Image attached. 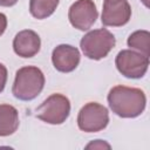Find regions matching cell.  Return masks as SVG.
I'll use <instances>...</instances> for the list:
<instances>
[{"label":"cell","mask_w":150,"mask_h":150,"mask_svg":"<svg viewBox=\"0 0 150 150\" xmlns=\"http://www.w3.org/2000/svg\"><path fill=\"white\" fill-rule=\"evenodd\" d=\"M131 15V8L127 0H104L102 23L105 26H123Z\"/></svg>","instance_id":"ba28073f"},{"label":"cell","mask_w":150,"mask_h":150,"mask_svg":"<svg viewBox=\"0 0 150 150\" xmlns=\"http://www.w3.org/2000/svg\"><path fill=\"white\" fill-rule=\"evenodd\" d=\"M45 77L36 67H23L16 71L13 84V94L16 98L28 101L35 98L42 90Z\"/></svg>","instance_id":"7a4b0ae2"},{"label":"cell","mask_w":150,"mask_h":150,"mask_svg":"<svg viewBox=\"0 0 150 150\" xmlns=\"http://www.w3.org/2000/svg\"><path fill=\"white\" fill-rule=\"evenodd\" d=\"M59 5V0H30L29 9L34 18L45 19L54 13Z\"/></svg>","instance_id":"7c38bea8"},{"label":"cell","mask_w":150,"mask_h":150,"mask_svg":"<svg viewBox=\"0 0 150 150\" xmlns=\"http://www.w3.org/2000/svg\"><path fill=\"white\" fill-rule=\"evenodd\" d=\"M19 127V116L14 107L8 104L0 105V136L13 134Z\"/></svg>","instance_id":"8fae6325"},{"label":"cell","mask_w":150,"mask_h":150,"mask_svg":"<svg viewBox=\"0 0 150 150\" xmlns=\"http://www.w3.org/2000/svg\"><path fill=\"white\" fill-rule=\"evenodd\" d=\"M69 21L70 23L80 29H89L97 19V9L91 0H77L69 8Z\"/></svg>","instance_id":"52a82bcc"},{"label":"cell","mask_w":150,"mask_h":150,"mask_svg":"<svg viewBox=\"0 0 150 150\" xmlns=\"http://www.w3.org/2000/svg\"><path fill=\"white\" fill-rule=\"evenodd\" d=\"M6 80H7V69H6V67L4 64L0 63V93L5 88Z\"/></svg>","instance_id":"5bb4252c"},{"label":"cell","mask_w":150,"mask_h":150,"mask_svg":"<svg viewBox=\"0 0 150 150\" xmlns=\"http://www.w3.org/2000/svg\"><path fill=\"white\" fill-rule=\"evenodd\" d=\"M70 111V103L68 98L60 94H54L49 96L39 108L38 118L50 123L61 124L66 121Z\"/></svg>","instance_id":"277c9868"},{"label":"cell","mask_w":150,"mask_h":150,"mask_svg":"<svg viewBox=\"0 0 150 150\" xmlns=\"http://www.w3.org/2000/svg\"><path fill=\"white\" fill-rule=\"evenodd\" d=\"M54 67L62 71L68 73L74 70L80 62V53L75 47L68 45H60L53 50L52 56Z\"/></svg>","instance_id":"9c48e42d"},{"label":"cell","mask_w":150,"mask_h":150,"mask_svg":"<svg viewBox=\"0 0 150 150\" xmlns=\"http://www.w3.org/2000/svg\"><path fill=\"white\" fill-rule=\"evenodd\" d=\"M90 148H107V149H109L110 145L104 143L103 141H96V142H93V143L87 145V149H90Z\"/></svg>","instance_id":"9a60e30c"},{"label":"cell","mask_w":150,"mask_h":150,"mask_svg":"<svg viewBox=\"0 0 150 150\" xmlns=\"http://www.w3.org/2000/svg\"><path fill=\"white\" fill-rule=\"evenodd\" d=\"M148 66L149 57L132 50H122L116 57L117 69L127 77H142L145 74Z\"/></svg>","instance_id":"8992f818"},{"label":"cell","mask_w":150,"mask_h":150,"mask_svg":"<svg viewBox=\"0 0 150 150\" xmlns=\"http://www.w3.org/2000/svg\"><path fill=\"white\" fill-rule=\"evenodd\" d=\"M109 122L108 110L98 103H88L79 112L77 123L81 130L96 132L107 127Z\"/></svg>","instance_id":"5b68a950"},{"label":"cell","mask_w":150,"mask_h":150,"mask_svg":"<svg viewBox=\"0 0 150 150\" xmlns=\"http://www.w3.org/2000/svg\"><path fill=\"white\" fill-rule=\"evenodd\" d=\"M18 0H0V6H5V7H8V6H13L16 4Z\"/></svg>","instance_id":"e0dca14e"},{"label":"cell","mask_w":150,"mask_h":150,"mask_svg":"<svg viewBox=\"0 0 150 150\" xmlns=\"http://www.w3.org/2000/svg\"><path fill=\"white\" fill-rule=\"evenodd\" d=\"M149 38L150 34L146 30H138L131 34L128 39L129 47H132L135 49L141 50V53L144 54V56L149 57L150 55V47H149Z\"/></svg>","instance_id":"4fadbf2b"},{"label":"cell","mask_w":150,"mask_h":150,"mask_svg":"<svg viewBox=\"0 0 150 150\" xmlns=\"http://www.w3.org/2000/svg\"><path fill=\"white\" fill-rule=\"evenodd\" d=\"M111 110L121 117H136L145 108V95L141 89L117 86L108 95Z\"/></svg>","instance_id":"6da1fadb"},{"label":"cell","mask_w":150,"mask_h":150,"mask_svg":"<svg viewBox=\"0 0 150 150\" xmlns=\"http://www.w3.org/2000/svg\"><path fill=\"white\" fill-rule=\"evenodd\" d=\"M115 46L114 35L102 28L87 33L81 40V48L84 55L93 60H100L108 55Z\"/></svg>","instance_id":"3957f363"},{"label":"cell","mask_w":150,"mask_h":150,"mask_svg":"<svg viewBox=\"0 0 150 150\" xmlns=\"http://www.w3.org/2000/svg\"><path fill=\"white\" fill-rule=\"evenodd\" d=\"M6 26H7V19L2 13H0V35L5 32Z\"/></svg>","instance_id":"2e32d148"},{"label":"cell","mask_w":150,"mask_h":150,"mask_svg":"<svg viewBox=\"0 0 150 150\" xmlns=\"http://www.w3.org/2000/svg\"><path fill=\"white\" fill-rule=\"evenodd\" d=\"M13 48L19 56L32 57L40 49V38L33 30H22L18 33L16 36L14 38Z\"/></svg>","instance_id":"30bf717a"}]
</instances>
